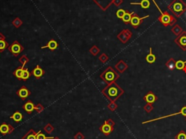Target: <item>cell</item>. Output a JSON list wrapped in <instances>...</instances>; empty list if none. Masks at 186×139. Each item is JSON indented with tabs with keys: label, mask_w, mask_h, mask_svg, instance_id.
I'll use <instances>...</instances> for the list:
<instances>
[{
	"label": "cell",
	"mask_w": 186,
	"mask_h": 139,
	"mask_svg": "<svg viewBox=\"0 0 186 139\" xmlns=\"http://www.w3.org/2000/svg\"><path fill=\"white\" fill-rule=\"evenodd\" d=\"M169 8L177 17L181 16L186 10V5L182 0H175L169 6Z\"/></svg>",
	"instance_id": "1"
},
{
	"label": "cell",
	"mask_w": 186,
	"mask_h": 139,
	"mask_svg": "<svg viewBox=\"0 0 186 139\" xmlns=\"http://www.w3.org/2000/svg\"><path fill=\"white\" fill-rule=\"evenodd\" d=\"M153 2H154V4H155V5L156 6V7L158 9V10L161 12V16L159 18H158V20H159L162 23L163 25L165 26H167L168 25H170V26L173 25V24L176 22L175 19L172 16H171L169 13H163V12H161V9H160V8L158 7V6L157 5V4L156 3L155 0H153Z\"/></svg>",
	"instance_id": "2"
},
{
	"label": "cell",
	"mask_w": 186,
	"mask_h": 139,
	"mask_svg": "<svg viewBox=\"0 0 186 139\" xmlns=\"http://www.w3.org/2000/svg\"><path fill=\"white\" fill-rule=\"evenodd\" d=\"M175 43L178 45L179 47L183 50H186V32L183 31L180 35H178L175 40Z\"/></svg>",
	"instance_id": "3"
},
{
	"label": "cell",
	"mask_w": 186,
	"mask_h": 139,
	"mask_svg": "<svg viewBox=\"0 0 186 139\" xmlns=\"http://www.w3.org/2000/svg\"><path fill=\"white\" fill-rule=\"evenodd\" d=\"M178 114H182L183 116L186 117V106H184L182 108V109L180 110V111L177 113H175V114H169V115H166V116H163V117H158V118H156V119H150V120H148V121H145V122H143V124H146V123H149V122H154V121L156 120H159V119H165V118H167V117H172V116H175V115H178Z\"/></svg>",
	"instance_id": "4"
},
{
	"label": "cell",
	"mask_w": 186,
	"mask_h": 139,
	"mask_svg": "<svg viewBox=\"0 0 186 139\" xmlns=\"http://www.w3.org/2000/svg\"><path fill=\"white\" fill-rule=\"evenodd\" d=\"M8 50H9V51L12 53V54H13V55H14L15 56H17V55H18L20 52L23 51V47H22V46L19 44L18 42H16H16H13V44L11 45L10 46H9V47H8Z\"/></svg>",
	"instance_id": "5"
},
{
	"label": "cell",
	"mask_w": 186,
	"mask_h": 139,
	"mask_svg": "<svg viewBox=\"0 0 186 139\" xmlns=\"http://www.w3.org/2000/svg\"><path fill=\"white\" fill-rule=\"evenodd\" d=\"M13 130H14V128L10 124L3 123L0 125V133H2V135H3V136L10 134Z\"/></svg>",
	"instance_id": "6"
},
{
	"label": "cell",
	"mask_w": 186,
	"mask_h": 139,
	"mask_svg": "<svg viewBox=\"0 0 186 139\" xmlns=\"http://www.w3.org/2000/svg\"><path fill=\"white\" fill-rule=\"evenodd\" d=\"M30 94H31L30 91L28 90L25 86L22 87V88L17 92V95H18L19 97H20L23 101L26 100V99L29 96Z\"/></svg>",
	"instance_id": "7"
},
{
	"label": "cell",
	"mask_w": 186,
	"mask_h": 139,
	"mask_svg": "<svg viewBox=\"0 0 186 139\" xmlns=\"http://www.w3.org/2000/svg\"><path fill=\"white\" fill-rule=\"evenodd\" d=\"M100 131L102 132V133H104V134L106 135V136H108L111 133H112V132L113 131V127L108 125V124L107 123V122L106 121V122H104L103 125L100 128Z\"/></svg>",
	"instance_id": "8"
},
{
	"label": "cell",
	"mask_w": 186,
	"mask_h": 139,
	"mask_svg": "<svg viewBox=\"0 0 186 139\" xmlns=\"http://www.w3.org/2000/svg\"><path fill=\"white\" fill-rule=\"evenodd\" d=\"M23 108L28 114H30L35 110V106H34V103H33L31 101H28L26 103H25V104L23 105Z\"/></svg>",
	"instance_id": "9"
},
{
	"label": "cell",
	"mask_w": 186,
	"mask_h": 139,
	"mask_svg": "<svg viewBox=\"0 0 186 139\" xmlns=\"http://www.w3.org/2000/svg\"><path fill=\"white\" fill-rule=\"evenodd\" d=\"M148 17H149V16H146V17L139 18L138 16H133V17H132V19H131V20H130V23H131V24H132V26H134L135 28H136V27H137L140 24L141 20H143V19H144V18H148Z\"/></svg>",
	"instance_id": "10"
},
{
	"label": "cell",
	"mask_w": 186,
	"mask_h": 139,
	"mask_svg": "<svg viewBox=\"0 0 186 139\" xmlns=\"http://www.w3.org/2000/svg\"><path fill=\"white\" fill-rule=\"evenodd\" d=\"M39 133H36L33 129H30L24 136L22 139H36V136Z\"/></svg>",
	"instance_id": "11"
},
{
	"label": "cell",
	"mask_w": 186,
	"mask_h": 139,
	"mask_svg": "<svg viewBox=\"0 0 186 139\" xmlns=\"http://www.w3.org/2000/svg\"><path fill=\"white\" fill-rule=\"evenodd\" d=\"M31 73H32L33 75L36 77V78H40V77H42V76L44 75V72L43 69H41L40 66L38 65V66H36V67L33 70V72H31Z\"/></svg>",
	"instance_id": "12"
},
{
	"label": "cell",
	"mask_w": 186,
	"mask_h": 139,
	"mask_svg": "<svg viewBox=\"0 0 186 139\" xmlns=\"http://www.w3.org/2000/svg\"><path fill=\"white\" fill-rule=\"evenodd\" d=\"M57 47H58L57 42H56L55 40H54V39H51L46 45L44 46V47H42V49L49 48L50 50H55L57 48Z\"/></svg>",
	"instance_id": "13"
},
{
	"label": "cell",
	"mask_w": 186,
	"mask_h": 139,
	"mask_svg": "<svg viewBox=\"0 0 186 139\" xmlns=\"http://www.w3.org/2000/svg\"><path fill=\"white\" fill-rule=\"evenodd\" d=\"M144 100L146 101L148 103H153L156 100V97L152 92H149L144 97Z\"/></svg>",
	"instance_id": "14"
},
{
	"label": "cell",
	"mask_w": 186,
	"mask_h": 139,
	"mask_svg": "<svg viewBox=\"0 0 186 139\" xmlns=\"http://www.w3.org/2000/svg\"><path fill=\"white\" fill-rule=\"evenodd\" d=\"M118 87H110V88L108 89V95H110L111 97H118L119 95H120V93H118V90L119 88H117Z\"/></svg>",
	"instance_id": "15"
},
{
	"label": "cell",
	"mask_w": 186,
	"mask_h": 139,
	"mask_svg": "<svg viewBox=\"0 0 186 139\" xmlns=\"http://www.w3.org/2000/svg\"><path fill=\"white\" fill-rule=\"evenodd\" d=\"M10 118L13 119L16 122H20L23 119V114L20 112H19V111H16V112H15L13 115L11 116Z\"/></svg>",
	"instance_id": "16"
},
{
	"label": "cell",
	"mask_w": 186,
	"mask_h": 139,
	"mask_svg": "<svg viewBox=\"0 0 186 139\" xmlns=\"http://www.w3.org/2000/svg\"><path fill=\"white\" fill-rule=\"evenodd\" d=\"M166 66L170 71H173L174 69H176V61L173 58H170L169 61L166 63Z\"/></svg>",
	"instance_id": "17"
},
{
	"label": "cell",
	"mask_w": 186,
	"mask_h": 139,
	"mask_svg": "<svg viewBox=\"0 0 186 139\" xmlns=\"http://www.w3.org/2000/svg\"><path fill=\"white\" fill-rule=\"evenodd\" d=\"M186 61H178L176 62V69L178 70H184L185 72H186V67H185Z\"/></svg>",
	"instance_id": "18"
},
{
	"label": "cell",
	"mask_w": 186,
	"mask_h": 139,
	"mask_svg": "<svg viewBox=\"0 0 186 139\" xmlns=\"http://www.w3.org/2000/svg\"><path fill=\"white\" fill-rule=\"evenodd\" d=\"M116 76L117 77V74H116L112 72V71H111V72H107L106 74V80H107V81L111 82L115 80Z\"/></svg>",
	"instance_id": "19"
},
{
	"label": "cell",
	"mask_w": 186,
	"mask_h": 139,
	"mask_svg": "<svg viewBox=\"0 0 186 139\" xmlns=\"http://www.w3.org/2000/svg\"><path fill=\"white\" fill-rule=\"evenodd\" d=\"M24 65H25V63L23 64V66H21V67L18 68V69H16V71L14 72V75L16 76V77H17L18 79H19V80H22V74H23V67H24Z\"/></svg>",
	"instance_id": "20"
},
{
	"label": "cell",
	"mask_w": 186,
	"mask_h": 139,
	"mask_svg": "<svg viewBox=\"0 0 186 139\" xmlns=\"http://www.w3.org/2000/svg\"><path fill=\"white\" fill-rule=\"evenodd\" d=\"M146 61L149 63H153L154 62H155L156 61V57L155 55L152 53V48H150V53L146 56Z\"/></svg>",
	"instance_id": "21"
},
{
	"label": "cell",
	"mask_w": 186,
	"mask_h": 139,
	"mask_svg": "<svg viewBox=\"0 0 186 139\" xmlns=\"http://www.w3.org/2000/svg\"><path fill=\"white\" fill-rule=\"evenodd\" d=\"M131 5H140L143 8H148L149 6H150V2H149L148 0H142L141 2H139V3H134V2H132Z\"/></svg>",
	"instance_id": "22"
},
{
	"label": "cell",
	"mask_w": 186,
	"mask_h": 139,
	"mask_svg": "<svg viewBox=\"0 0 186 139\" xmlns=\"http://www.w3.org/2000/svg\"><path fill=\"white\" fill-rule=\"evenodd\" d=\"M135 13H126L125 15L124 16V17L122 18V20L124 23H129L130 22L131 19H132V16L134 15Z\"/></svg>",
	"instance_id": "23"
},
{
	"label": "cell",
	"mask_w": 186,
	"mask_h": 139,
	"mask_svg": "<svg viewBox=\"0 0 186 139\" xmlns=\"http://www.w3.org/2000/svg\"><path fill=\"white\" fill-rule=\"evenodd\" d=\"M7 47H9V45H8L7 42L5 40V39H0V52L3 51Z\"/></svg>",
	"instance_id": "24"
},
{
	"label": "cell",
	"mask_w": 186,
	"mask_h": 139,
	"mask_svg": "<svg viewBox=\"0 0 186 139\" xmlns=\"http://www.w3.org/2000/svg\"><path fill=\"white\" fill-rule=\"evenodd\" d=\"M30 77V73L28 72V70L27 69H23V74H22V80H26L29 78Z\"/></svg>",
	"instance_id": "25"
},
{
	"label": "cell",
	"mask_w": 186,
	"mask_h": 139,
	"mask_svg": "<svg viewBox=\"0 0 186 139\" xmlns=\"http://www.w3.org/2000/svg\"><path fill=\"white\" fill-rule=\"evenodd\" d=\"M172 32H173V33L177 35V36H178V35H180V33L182 32V28H180V27L179 26L177 25V26H175L174 27V28H172Z\"/></svg>",
	"instance_id": "26"
},
{
	"label": "cell",
	"mask_w": 186,
	"mask_h": 139,
	"mask_svg": "<svg viewBox=\"0 0 186 139\" xmlns=\"http://www.w3.org/2000/svg\"><path fill=\"white\" fill-rule=\"evenodd\" d=\"M175 139H186V133L184 130H180V133L175 136Z\"/></svg>",
	"instance_id": "27"
},
{
	"label": "cell",
	"mask_w": 186,
	"mask_h": 139,
	"mask_svg": "<svg viewBox=\"0 0 186 139\" xmlns=\"http://www.w3.org/2000/svg\"><path fill=\"white\" fill-rule=\"evenodd\" d=\"M54 137H46L44 134L42 133L41 131H39V133L36 136V139H53Z\"/></svg>",
	"instance_id": "28"
},
{
	"label": "cell",
	"mask_w": 186,
	"mask_h": 139,
	"mask_svg": "<svg viewBox=\"0 0 186 139\" xmlns=\"http://www.w3.org/2000/svg\"><path fill=\"white\" fill-rule=\"evenodd\" d=\"M154 109V106H153L152 103H148L146 106H144V110L146 111L147 113L150 112V111H152Z\"/></svg>",
	"instance_id": "29"
},
{
	"label": "cell",
	"mask_w": 186,
	"mask_h": 139,
	"mask_svg": "<svg viewBox=\"0 0 186 139\" xmlns=\"http://www.w3.org/2000/svg\"><path fill=\"white\" fill-rule=\"evenodd\" d=\"M125 13H126L125 10H124V9H119L118 11L116 12V16H117L119 18H122L124 17V15H125Z\"/></svg>",
	"instance_id": "30"
},
{
	"label": "cell",
	"mask_w": 186,
	"mask_h": 139,
	"mask_svg": "<svg viewBox=\"0 0 186 139\" xmlns=\"http://www.w3.org/2000/svg\"><path fill=\"white\" fill-rule=\"evenodd\" d=\"M44 130H45V131L46 132V133H50L51 132H53V130H54V128H53V127L52 126V125H50V124H48V125H46V126H45Z\"/></svg>",
	"instance_id": "31"
},
{
	"label": "cell",
	"mask_w": 186,
	"mask_h": 139,
	"mask_svg": "<svg viewBox=\"0 0 186 139\" xmlns=\"http://www.w3.org/2000/svg\"><path fill=\"white\" fill-rule=\"evenodd\" d=\"M35 110H36V111H37L38 113H40V112H42V111H43L44 108L42 107V105H41L40 103H39V104H38V106H35Z\"/></svg>",
	"instance_id": "32"
},
{
	"label": "cell",
	"mask_w": 186,
	"mask_h": 139,
	"mask_svg": "<svg viewBox=\"0 0 186 139\" xmlns=\"http://www.w3.org/2000/svg\"><path fill=\"white\" fill-rule=\"evenodd\" d=\"M74 138L75 139H84V136H83V135L81 133H78L77 134L74 136Z\"/></svg>",
	"instance_id": "33"
},
{
	"label": "cell",
	"mask_w": 186,
	"mask_h": 139,
	"mask_svg": "<svg viewBox=\"0 0 186 139\" xmlns=\"http://www.w3.org/2000/svg\"><path fill=\"white\" fill-rule=\"evenodd\" d=\"M106 122H107V123L108 124V125H111V126H114V125H115V122H113V120H112V119H109L108 120H107L106 121Z\"/></svg>",
	"instance_id": "34"
},
{
	"label": "cell",
	"mask_w": 186,
	"mask_h": 139,
	"mask_svg": "<svg viewBox=\"0 0 186 139\" xmlns=\"http://www.w3.org/2000/svg\"><path fill=\"white\" fill-rule=\"evenodd\" d=\"M111 105H112V106H109V108H110L112 110V111H114L115 109H116V107H117V106H116V104H114V103H113V104H111Z\"/></svg>",
	"instance_id": "35"
},
{
	"label": "cell",
	"mask_w": 186,
	"mask_h": 139,
	"mask_svg": "<svg viewBox=\"0 0 186 139\" xmlns=\"http://www.w3.org/2000/svg\"><path fill=\"white\" fill-rule=\"evenodd\" d=\"M53 139H60V138L58 137H55V138H53Z\"/></svg>",
	"instance_id": "36"
},
{
	"label": "cell",
	"mask_w": 186,
	"mask_h": 139,
	"mask_svg": "<svg viewBox=\"0 0 186 139\" xmlns=\"http://www.w3.org/2000/svg\"><path fill=\"white\" fill-rule=\"evenodd\" d=\"M0 53H1V52H0Z\"/></svg>",
	"instance_id": "37"
}]
</instances>
